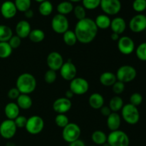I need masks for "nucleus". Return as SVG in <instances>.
<instances>
[{
	"instance_id": "7",
	"label": "nucleus",
	"mask_w": 146,
	"mask_h": 146,
	"mask_svg": "<svg viewBox=\"0 0 146 146\" xmlns=\"http://www.w3.org/2000/svg\"><path fill=\"white\" fill-rule=\"evenodd\" d=\"M26 131L31 135H37L42 132L44 128V121L38 115H32L27 118Z\"/></svg>"
},
{
	"instance_id": "55",
	"label": "nucleus",
	"mask_w": 146,
	"mask_h": 146,
	"mask_svg": "<svg viewBox=\"0 0 146 146\" xmlns=\"http://www.w3.org/2000/svg\"><path fill=\"white\" fill-rule=\"evenodd\" d=\"M145 16H146V15H145Z\"/></svg>"
},
{
	"instance_id": "6",
	"label": "nucleus",
	"mask_w": 146,
	"mask_h": 146,
	"mask_svg": "<svg viewBox=\"0 0 146 146\" xmlns=\"http://www.w3.org/2000/svg\"><path fill=\"white\" fill-rule=\"evenodd\" d=\"M81 131L79 125L74 123H69L66 127L63 128L62 138L68 143L74 142L79 139Z\"/></svg>"
},
{
	"instance_id": "21",
	"label": "nucleus",
	"mask_w": 146,
	"mask_h": 146,
	"mask_svg": "<svg viewBox=\"0 0 146 146\" xmlns=\"http://www.w3.org/2000/svg\"><path fill=\"white\" fill-rule=\"evenodd\" d=\"M20 108H19L17 103L10 102L4 107V114L7 119L14 121L17 117L19 115Z\"/></svg>"
},
{
	"instance_id": "2",
	"label": "nucleus",
	"mask_w": 146,
	"mask_h": 146,
	"mask_svg": "<svg viewBox=\"0 0 146 146\" xmlns=\"http://www.w3.org/2000/svg\"><path fill=\"white\" fill-rule=\"evenodd\" d=\"M16 88L22 94H27L34 92L36 88V78L29 73H24L19 76L16 81Z\"/></svg>"
},
{
	"instance_id": "8",
	"label": "nucleus",
	"mask_w": 146,
	"mask_h": 146,
	"mask_svg": "<svg viewBox=\"0 0 146 146\" xmlns=\"http://www.w3.org/2000/svg\"><path fill=\"white\" fill-rule=\"evenodd\" d=\"M51 28L58 34H63L69 29V21L66 16L57 14L51 19Z\"/></svg>"
},
{
	"instance_id": "33",
	"label": "nucleus",
	"mask_w": 146,
	"mask_h": 146,
	"mask_svg": "<svg viewBox=\"0 0 146 146\" xmlns=\"http://www.w3.org/2000/svg\"><path fill=\"white\" fill-rule=\"evenodd\" d=\"M13 49L8 42H0V58H7L11 55Z\"/></svg>"
},
{
	"instance_id": "48",
	"label": "nucleus",
	"mask_w": 146,
	"mask_h": 146,
	"mask_svg": "<svg viewBox=\"0 0 146 146\" xmlns=\"http://www.w3.org/2000/svg\"><path fill=\"white\" fill-rule=\"evenodd\" d=\"M24 14L26 18L27 19H31L33 17H34V11H33L31 9H28L27 11H26L25 12H24Z\"/></svg>"
},
{
	"instance_id": "47",
	"label": "nucleus",
	"mask_w": 146,
	"mask_h": 146,
	"mask_svg": "<svg viewBox=\"0 0 146 146\" xmlns=\"http://www.w3.org/2000/svg\"><path fill=\"white\" fill-rule=\"evenodd\" d=\"M69 146H86V144L82 140H81L79 138V139L69 143Z\"/></svg>"
},
{
	"instance_id": "26",
	"label": "nucleus",
	"mask_w": 146,
	"mask_h": 146,
	"mask_svg": "<svg viewBox=\"0 0 146 146\" xmlns=\"http://www.w3.org/2000/svg\"><path fill=\"white\" fill-rule=\"evenodd\" d=\"M74 8V7L73 5V3H71L69 1H64L60 2L57 5L56 10L58 11V14L66 16L72 12Z\"/></svg>"
},
{
	"instance_id": "50",
	"label": "nucleus",
	"mask_w": 146,
	"mask_h": 146,
	"mask_svg": "<svg viewBox=\"0 0 146 146\" xmlns=\"http://www.w3.org/2000/svg\"><path fill=\"white\" fill-rule=\"evenodd\" d=\"M111 38L113 41H118V39L120 38V35L118 34H115V33L112 32V34H111Z\"/></svg>"
},
{
	"instance_id": "23",
	"label": "nucleus",
	"mask_w": 146,
	"mask_h": 146,
	"mask_svg": "<svg viewBox=\"0 0 146 146\" xmlns=\"http://www.w3.org/2000/svg\"><path fill=\"white\" fill-rule=\"evenodd\" d=\"M99 81L101 84L104 86H112L117 81L116 76L111 71H106L100 76Z\"/></svg>"
},
{
	"instance_id": "11",
	"label": "nucleus",
	"mask_w": 146,
	"mask_h": 146,
	"mask_svg": "<svg viewBox=\"0 0 146 146\" xmlns=\"http://www.w3.org/2000/svg\"><path fill=\"white\" fill-rule=\"evenodd\" d=\"M17 127L14 121L7 119L0 124V135L4 139H11L17 133Z\"/></svg>"
},
{
	"instance_id": "29",
	"label": "nucleus",
	"mask_w": 146,
	"mask_h": 146,
	"mask_svg": "<svg viewBox=\"0 0 146 146\" xmlns=\"http://www.w3.org/2000/svg\"><path fill=\"white\" fill-rule=\"evenodd\" d=\"M91 139L94 144L97 145H102L107 142V135L102 131L97 130L91 135Z\"/></svg>"
},
{
	"instance_id": "38",
	"label": "nucleus",
	"mask_w": 146,
	"mask_h": 146,
	"mask_svg": "<svg viewBox=\"0 0 146 146\" xmlns=\"http://www.w3.org/2000/svg\"><path fill=\"white\" fill-rule=\"evenodd\" d=\"M86 9L82 5H77L74 8V14L76 18L78 19V21L81 19H84L86 17Z\"/></svg>"
},
{
	"instance_id": "5",
	"label": "nucleus",
	"mask_w": 146,
	"mask_h": 146,
	"mask_svg": "<svg viewBox=\"0 0 146 146\" xmlns=\"http://www.w3.org/2000/svg\"><path fill=\"white\" fill-rule=\"evenodd\" d=\"M115 76L118 81L125 84L131 82L136 78L137 71L132 66L123 65L118 68Z\"/></svg>"
},
{
	"instance_id": "41",
	"label": "nucleus",
	"mask_w": 146,
	"mask_h": 146,
	"mask_svg": "<svg viewBox=\"0 0 146 146\" xmlns=\"http://www.w3.org/2000/svg\"><path fill=\"white\" fill-rule=\"evenodd\" d=\"M143 101V96L140 93H133L130 97V103L129 104L138 107L141 105Z\"/></svg>"
},
{
	"instance_id": "54",
	"label": "nucleus",
	"mask_w": 146,
	"mask_h": 146,
	"mask_svg": "<svg viewBox=\"0 0 146 146\" xmlns=\"http://www.w3.org/2000/svg\"><path fill=\"white\" fill-rule=\"evenodd\" d=\"M90 146H96V145H90Z\"/></svg>"
},
{
	"instance_id": "18",
	"label": "nucleus",
	"mask_w": 146,
	"mask_h": 146,
	"mask_svg": "<svg viewBox=\"0 0 146 146\" xmlns=\"http://www.w3.org/2000/svg\"><path fill=\"white\" fill-rule=\"evenodd\" d=\"M31 31V27L29 23L27 20H21L16 25V35L22 39L27 38Z\"/></svg>"
},
{
	"instance_id": "30",
	"label": "nucleus",
	"mask_w": 146,
	"mask_h": 146,
	"mask_svg": "<svg viewBox=\"0 0 146 146\" xmlns=\"http://www.w3.org/2000/svg\"><path fill=\"white\" fill-rule=\"evenodd\" d=\"M28 37L32 42L40 43L45 38V33L40 29H34L31 30Z\"/></svg>"
},
{
	"instance_id": "37",
	"label": "nucleus",
	"mask_w": 146,
	"mask_h": 146,
	"mask_svg": "<svg viewBox=\"0 0 146 146\" xmlns=\"http://www.w3.org/2000/svg\"><path fill=\"white\" fill-rule=\"evenodd\" d=\"M101 0H82V6L88 10H94L100 7Z\"/></svg>"
},
{
	"instance_id": "25",
	"label": "nucleus",
	"mask_w": 146,
	"mask_h": 146,
	"mask_svg": "<svg viewBox=\"0 0 146 146\" xmlns=\"http://www.w3.org/2000/svg\"><path fill=\"white\" fill-rule=\"evenodd\" d=\"M17 104L21 110H28L31 108L33 105L32 98L27 94H20L17 99Z\"/></svg>"
},
{
	"instance_id": "34",
	"label": "nucleus",
	"mask_w": 146,
	"mask_h": 146,
	"mask_svg": "<svg viewBox=\"0 0 146 146\" xmlns=\"http://www.w3.org/2000/svg\"><path fill=\"white\" fill-rule=\"evenodd\" d=\"M14 3L17 11L25 12L31 7V0H14Z\"/></svg>"
},
{
	"instance_id": "24",
	"label": "nucleus",
	"mask_w": 146,
	"mask_h": 146,
	"mask_svg": "<svg viewBox=\"0 0 146 146\" xmlns=\"http://www.w3.org/2000/svg\"><path fill=\"white\" fill-rule=\"evenodd\" d=\"M94 21H95L96 25L97 28L98 29L106 30L107 29L110 28L111 19H110L109 16L103 14L97 16Z\"/></svg>"
},
{
	"instance_id": "52",
	"label": "nucleus",
	"mask_w": 146,
	"mask_h": 146,
	"mask_svg": "<svg viewBox=\"0 0 146 146\" xmlns=\"http://www.w3.org/2000/svg\"><path fill=\"white\" fill-rule=\"evenodd\" d=\"M35 1H36V2H38V3H41V2H43V1H46V0H34Z\"/></svg>"
},
{
	"instance_id": "44",
	"label": "nucleus",
	"mask_w": 146,
	"mask_h": 146,
	"mask_svg": "<svg viewBox=\"0 0 146 146\" xmlns=\"http://www.w3.org/2000/svg\"><path fill=\"white\" fill-rule=\"evenodd\" d=\"M14 123H15L16 125H17V128H25L26 125H27V118L24 115H19L18 117L14 120Z\"/></svg>"
},
{
	"instance_id": "46",
	"label": "nucleus",
	"mask_w": 146,
	"mask_h": 146,
	"mask_svg": "<svg viewBox=\"0 0 146 146\" xmlns=\"http://www.w3.org/2000/svg\"><path fill=\"white\" fill-rule=\"evenodd\" d=\"M100 112H101V115H103L104 116L108 117L110 114L112 113L111 108H109V106H104L102 108L100 109Z\"/></svg>"
},
{
	"instance_id": "49",
	"label": "nucleus",
	"mask_w": 146,
	"mask_h": 146,
	"mask_svg": "<svg viewBox=\"0 0 146 146\" xmlns=\"http://www.w3.org/2000/svg\"><path fill=\"white\" fill-rule=\"evenodd\" d=\"M74 94H73V92L71 91V90L68 89V90H67L66 91L65 97L66 98H68V99L71 100V98H72L73 97H74Z\"/></svg>"
},
{
	"instance_id": "45",
	"label": "nucleus",
	"mask_w": 146,
	"mask_h": 146,
	"mask_svg": "<svg viewBox=\"0 0 146 146\" xmlns=\"http://www.w3.org/2000/svg\"><path fill=\"white\" fill-rule=\"evenodd\" d=\"M20 94H21V93L19 92V91L16 87H14V88H11V89L9 90L7 96H8L9 98H10V99L17 100L20 96Z\"/></svg>"
},
{
	"instance_id": "40",
	"label": "nucleus",
	"mask_w": 146,
	"mask_h": 146,
	"mask_svg": "<svg viewBox=\"0 0 146 146\" xmlns=\"http://www.w3.org/2000/svg\"><path fill=\"white\" fill-rule=\"evenodd\" d=\"M57 78L56 71H54V70L48 69L46 72L44 74V81L46 84H53L56 81Z\"/></svg>"
},
{
	"instance_id": "20",
	"label": "nucleus",
	"mask_w": 146,
	"mask_h": 146,
	"mask_svg": "<svg viewBox=\"0 0 146 146\" xmlns=\"http://www.w3.org/2000/svg\"><path fill=\"white\" fill-rule=\"evenodd\" d=\"M107 126L111 131L119 130L121 125V117L118 113L112 112L107 117Z\"/></svg>"
},
{
	"instance_id": "42",
	"label": "nucleus",
	"mask_w": 146,
	"mask_h": 146,
	"mask_svg": "<svg viewBox=\"0 0 146 146\" xmlns=\"http://www.w3.org/2000/svg\"><path fill=\"white\" fill-rule=\"evenodd\" d=\"M125 84L121 82V81H118V80H117L116 82L112 86L113 92L115 94H116V95H120V94H122V93L125 91Z\"/></svg>"
},
{
	"instance_id": "31",
	"label": "nucleus",
	"mask_w": 146,
	"mask_h": 146,
	"mask_svg": "<svg viewBox=\"0 0 146 146\" xmlns=\"http://www.w3.org/2000/svg\"><path fill=\"white\" fill-rule=\"evenodd\" d=\"M13 36V31L9 27L0 24V42H8Z\"/></svg>"
},
{
	"instance_id": "27",
	"label": "nucleus",
	"mask_w": 146,
	"mask_h": 146,
	"mask_svg": "<svg viewBox=\"0 0 146 146\" xmlns=\"http://www.w3.org/2000/svg\"><path fill=\"white\" fill-rule=\"evenodd\" d=\"M124 106L123 100L121 97L118 96H115L111 98V99L109 101V108H111L112 112L118 113V111H121L122 108Z\"/></svg>"
},
{
	"instance_id": "43",
	"label": "nucleus",
	"mask_w": 146,
	"mask_h": 146,
	"mask_svg": "<svg viewBox=\"0 0 146 146\" xmlns=\"http://www.w3.org/2000/svg\"><path fill=\"white\" fill-rule=\"evenodd\" d=\"M8 43L12 49H15V48H19L21 45V38L17 35H13L11 38L9 40Z\"/></svg>"
},
{
	"instance_id": "36",
	"label": "nucleus",
	"mask_w": 146,
	"mask_h": 146,
	"mask_svg": "<svg viewBox=\"0 0 146 146\" xmlns=\"http://www.w3.org/2000/svg\"><path fill=\"white\" fill-rule=\"evenodd\" d=\"M137 58L142 61H146V42H143L135 49Z\"/></svg>"
},
{
	"instance_id": "10",
	"label": "nucleus",
	"mask_w": 146,
	"mask_h": 146,
	"mask_svg": "<svg viewBox=\"0 0 146 146\" xmlns=\"http://www.w3.org/2000/svg\"><path fill=\"white\" fill-rule=\"evenodd\" d=\"M100 7L105 14L114 16L121 11L122 5L120 0H101Z\"/></svg>"
},
{
	"instance_id": "13",
	"label": "nucleus",
	"mask_w": 146,
	"mask_h": 146,
	"mask_svg": "<svg viewBox=\"0 0 146 146\" xmlns=\"http://www.w3.org/2000/svg\"><path fill=\"white\" fill-rule=\"evenodd\" d=\"M118 48L123 55H130L135 51V42L130 36H123L118 39Z\"/></svg>"
},
{
	"instance_id": "35",
	"label": "nucleus",
	"mask_w": 146,
	"mask_h": 146,
	"mask_svg": "<svg viewBox=\"0 0 146 146\" xmlns=\"http://www.w3.org/2000/svg\"><path fill=\"white\" fill-rule=\"evenodd\" d=\"M55 123L57 126L64 128L69 123V119L66 114H57L55 117Z\"/></svg>"
},
{
	"instance_id": "17",
	"label": "nucleus",
	"mask_w": 146,
	"mask_h": 146,
	"mask_svg": "<svg viewBox=\"0 0 146 146\" xmlns=\"http://www.w3.org/2000/svg\"><path fill=\"white\" fill-rule=\"evenodd\" d=\"M17 9L14 3L11 1H5L0 7V12L2 17L7 19L14 18L17 13Z\"/></svg>"
},
{
	"instance_id": "22",
	"label": "nucleus",
	"mask_w": 146,
	"mask_h": 146,
	"mask_svg": "<svg viewBox=\"0 0 146 146\" xmlns=\"http://www.w3.org/2000/svg\"><path fill=\"white\" fill-rule=\"evenodd\" d=\"M104 96L99 93H94L88 98V104L90 106L95 110H100L104 106Z\"/></svg>"
},
{
	"instance_id": "16",
	"label": "nucleus",
	"mask_w": 146,
	"mask_h": 146,
	"mask_svg": "<svg viewBox=\"0 0 146 146\" xmlns=\"http://www.w3.org/2000/svg\"><path fill=\"white\" fill-rule=\"evenodd\" d=\"M72 106V103L71 100L68 99L66 97L57 98L53 104V109L58 114L64 113L68 112Z\"/></svg>"
},
{
	"instance_id": "19",
	"label": "nucleus",
	"mask_w": 146,
	"mask_h": 146,
	"mask_svg": "<svg viewBox=\"0 0 146 146\" xmlns=\"http://www.w3.org/2000/svg\"><path fill=\"white\" fill-rule=\"evenodd\" d=\"M126 27V21L122 17H117L111 20L110 28H111V31L113 33H115V34H118L120 35V34H123L125 31Z\"/></svg>"
},
{
	"instance_id": "32",
	"label": "nucleus",
	"mask_w": 146,
	"mask_h": 146,
	"mask_svg": "<svg viewBox=\"0 0 146 146\" xmlns=\"http://www.w3.org/2000/svg\"><path fill=\"white\" fill-rule=\"evenodd\" d=\"M63 39L66 45L68 46H73L77 43V37L74 31L68 29L66 31L64 34H63Z\"/></svg>"
},
{
	"instance_id": "51",
	"label": "nucleus",
	"mask_w": 146,
	"mask_h": 146,
	"mask_svg": "<svg viewBox=\"0 0 146 146\" xmlns=\"http://www.w3.org/2000/svg\"><path fill=\"white\" fill-rule=\"evenodd\" d=\"M68 1H71V3H73V2H79V1H81L82 0H68Z\"/></svg>"
},
{
	"instance_id": "1",
	"label": "nucleus",
	"mask_w": 146,
	"mask_h": 146,
	"mask_svg": "<svg viewBox=\"0 0 146 146\" xmlns=\"http://www.w3.org/2000/svg\"><path fill=\"white\" fill-rule=\"evenodd\" d=\"M98 30L94 20L86 17L84 19L78 21L74 31L78 42L88 44L95 39L98 34Z\"/></svg>"
},
{
	"instance_id": "4",
	"label": "nucleus",
	"mask_w": 146,
	"mask_h": 146,
	"mask_svg": "<svg viewBox=\"0 0 146 146\" xmlns=\"http://www.w3.org/2000/svg\"><path fill=\"white\" fill-rule=\"evenodd\" d=\"M107 143L110 146H129L130 138L126 133L117 130L111 131L107 135Z\"/></svg>"
},
{
	"instance_id": "15",
	"label": "nucleus",
	"mask_w": 146,
	"mask_h": 146,
	"mask_svg": "<svg viewBox=\"0 0 146 146\" xmlns=\"http://www.w3.org/2000/svg\"><path fill=\"white\" fill-rule=\"evenodd\" d=\"M59 71L61 77L65 81H71L76 77L77 68L71 61L64 62Z\"/></svg>"
},
{
	"instance_id": "9",
	"label": "nucleus",
	"mask_w": 146,
	"mask_h": 146,
	"mask_svg": "<svg viewBox=\"0 0 146 146\" xmlns=\"http://www.w3.org/2000/svg\"><path fill=\"white\" fill-rule=\"evenodd\" d=\"M89 89V84L86 79L81 77H76L70 81L69 90L74 95H84L86 94Z\"/></svg>"
},
{
	"instance_id": "14",
	"label": "nucleus",
	"mask_w": 146,
	"mask_h": 146,
	"mask_svg": "<svg viewBox=\"0 0 146 146\" xmlns=\"http://www.w3.org/2000/svg\"><path fill=\"white\" fill-rule=\"evenodd\" d=\"M64 61L62 55L56 51H52L47 56L46 64L49 69L59 71L64 64Z\"/></svg>"
},
{
	"instance_id": "3",
	"label": "nucleus",
	"mask_w": 146,
	"mask_h": 146,
	"mask_svg": "<svg viewBox=\"0 0 146 146\" xmlns=\"http://www.w3.org/2000/svg\"><path fill=\"white\" fill-rule=\"evenodd\" d=\"M121 117L129 125H135L139 122L141 115L136 106L127 104L121 109Z\"/></svg>"
},
{
	"instance_id": "28",
	"label": "nucleus",
	"mask_w": 146,
	"mask_h": 146,
	"mask_svg": "<svg viewBox=\"0 0 146 146\" xmlns=\"http://www.w3.org/2000/svg\"><path fill=\"white\" fill-rule=\"evenodd\" d=\"M53 10H54V6H53L52 3L48 0H46L43 2L39 3L38 11L41 15L44 16V17H48V16L51 15V13L53 12Z\"/></svg>"
},
{
	"instance_id": "12",
	"label": "nucleus",
	"mask_w": 146,
	"mask_h": 146,
	"mask_svg": "<svg viewBox=\"0 0 146 146\" xmlns=\"http://www.w3.org/2000/svg\"><path fill=\"white\" fill-rule=\"evenodd\" d=\"M129 29L133 33H141L146 30V16L143 14H138L130 20Z\"/></svg>"
},
{
	"instance_id": "53",
	"label": "nucleus",
	"mask_w": 146,
	"mask_h": 146,
	"mask_svg": "<svg viewBox=\"0 0 146 146\" xmlns=\"http://www.w3.org/2000/svg\"><path fill=\"white\" fill-rule=\"evenodd\" d=\"M101 146H110V145H109V144H108V143H104V144H103V145H101Z\"/></svg>"
},
{
	"instance_id": "39",
	"label": "nucleus",
	"mask_w": 146,
	"mask_h": 146,
	"mask_svg": "<svg viewBox=\"0 0 146 146\" xmlns=\"http://www.w3.org/2000/svg\"><path fill=\"white\" fill-rule=\"evenodd\" d=\"M132 7L134 11L141 14L146 9V0H134Z\"/></svg>"
}]
</instances>
